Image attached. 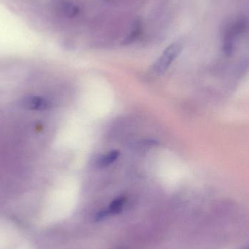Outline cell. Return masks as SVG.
<instances>
[{"mask_svg": "<svg viewBox=\"0 0 249 249\" xmlns=\"http://www.w3.org/2000/svg\"><path fill=\"white\" fill-rule=\"evenodd\" d=\"M182 45L180 42H174L168 47L154 65V71L158 74H162L168 70L174 60L181 53Z\"/></svg>", "mask_w": 249, "mask_h": 249, "instance_id": "cell-1", "label": "cell"}, {"mask_svg": "<svg viewBox=\"0 0 249 249\" xmlns=\"http://www.w3.org/2000/svg\"><path fill=\"white\" fill-rule=\"evenodd\" d=\"M53 4L57 12L69 17L74 16L78 10L73 0H53Z\"/></svg>", "mask_w": 249, "mask_h": 249, "instance_id": "cell-2", "label": "cell"}, {"mask_svg": "<svg viewBox=\"0 0 249 249\" xmlns=\"http://www.w3.org/2000/svg\"><path fill=\"white\" fill-rule=\"evenodd\" d=\"M124 202H125V199L123 197L115 199L112 202L107 210L103 211V212L98 213L96 220H102L109 215L119 213L120 212H122L123 209H124Z\"/></svg>", "mask_w": 249, "mask_h": 249, "instance_id": "cell-3", "label": "cell"}, {"mask_svg": "<svg viewBox=\"0 0 249 249\" xmlns=\"http://www.w3.org/2000/svg\"><path fill=\"white\" fill-rule=\"evenodd\" d=\"M23 106L28 109H37L44 110L48 107V104L46 101L39 97L29 96L23 100Z\"/></svg>", "mask_w": 249, "mask_h": 249, "instance_id": "cell-4", "label": "cell"}, {"mask_svg": "<svg viewBox=\"0 0 249 249\" xmlns=\"http://www.w3.org/2000/svg\"><path fill=\"white\" fill-rule=\"evenodd\" d=\"M119 155L120 152H118V151H112V152H109V153L102 157V158L99 160L98 165H99V167H102V168L108 166V165L112 164V162H115V161L118 159Z\"/></svg>", "mask_w": 249, "mask_h": 249, "instance_id": "cell-5", "label": "cell"}]
</instances>
